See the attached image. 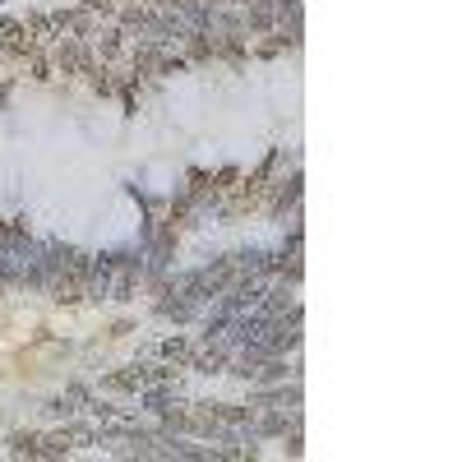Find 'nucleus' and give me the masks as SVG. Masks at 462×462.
Wrapping results in <instances>:
<instances>
[{"instance_id": "nucleus-1", "label": "nucleus", "mask_w": 462, "mask_h": 462, "mask_svg": "<svg viewBox=\"0 0 462 462\" xmlns=\"http://www.w3.org/2000/svg\"><path fill=\"white\" fill-rule=\"evenodd\" d=\"M162 356H171V361H190V342H185V338L162 342Z\"/></svg>"}]
</instances>
